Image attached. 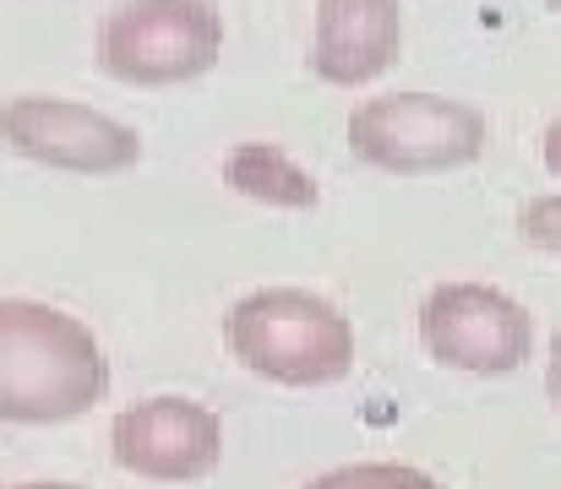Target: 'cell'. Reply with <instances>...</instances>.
Returning <instances> with one entry per match:
<instances>
[{
  "mask_svg": "<svg viewBox=\"0 0 561 489\" xmlns=\"http://www.w3.org/2000/svg\"><path fill=\"white\" fill-rule=\"evenodd\" d=\"M5 489H82V485H49V479H33V485H5Z\"/></svg>",
  "mask_w": 561,
  "mask_h": 489,
  "instance_id": "14",
  "label": "cell"
},
{
  "mask_svg": "<svg viewBox=\"0 0 561 489\" xmlns=\"http://www.w3.org/2000/svg\"><path fill=\"white\" fill-rule=\"evenodd\" d=\"M491 120L447 93H376L350 109L355 159L387 174H447L485 153Z\"/></svg>",
  "mask_w": 561,
  "mask_h": 489,
  "instance_id": "4",
  "label": "cell"
},
{
  "mask_svg": "<svg viewBox=\"0 0 561 489\" xmlns=\"http://www.w3.org/2000/svg\"><path fill=\"white\" fill-rule=\"evenodd\" d=\"M518 234L524 245L546 251V256H561V196H535L518 207Z\"/></svg>",
  "mask_w": 561,
  "mask_h": 489,
  "instance_id": "11",
  "label": "cell"
},
{
  "mask_svg": "<svg viewBox=\"0 0 561 489\" xmlns=\"http://www.w3.org/2000/svg\"><path fill=\"white\" fill-rule=\"evenodd\" d=\"M300 489H442L425 468H409V463H350V468H333L322 479Z\"/></svg>",
  "mask_w": 561,
  "mask_h": 489,
  "instance_id": "10",
  "label": "cell"
},
{
  "mask_svg": "<svg viewBox=\"0 0 561 489\" xmlns=\"http://www.w3.org/2000/svg\"><path fill=\"white\" fill-rule=\"evenodd\" d=\"M540 159L551 168V179H561V115L546 126V137H540Z\"/></svg>",
  "mask_w": 561,
  "mask_h": 489,
  "instance_id": "12",
  "label": "cell"
},
{
  "mask_svg": "<svg viewBox=\"0 0 561 489\" xmlns=\"http://www.w3.org/2000/svg\"><path fill=\"white\" fill-rule=\"evenodd\" d=\"M546 5H551V11H561V0H546Z\"/></svg>",
  "mask_w": 561,
  "mask_h": 489,
  "instance_id": "15",
  "label": "cell"
},
{
  "mask_svg": "<svg viewBox=\"0 0 561 489\" xmlns=\"http://www.w3.org/2000/svg\"><path fill=\"white\" fill-rule=\"evenodd\" d=\"M224 11L213 0H126L99 27V66L126 88H181L218 66Z\"/></svg>",
  "mask_w": 561,
  "mask_h": 489,
  "instance_id": "3",
  "label": "cell"
},
{
  "mask_svg": "<svg viewBox=\"0 0 561 489\" xmlns=\"http://www.w3.org/2000/svg\"><path fill=\"white\" fill-rule=\"evenodd\" d=\"M546 397L561 408V337L551 342V359H546Z\"/></svg>",
  "mask_w": 561,
  "mask_h": 489,
  "instance_id": "13",
  "label": "cell"
},
{
  "mask_svg": "<svg viewBox=\"0 0 561 489\" xmlns=\"http://www.w3.org/2000/svg\"><path fill=\"white\" fill-rule=\"evenodd\" d=\"M110 452L126 474L153 485H196L224 463V424L191 397H148L115 414Z\"/></svg>",
  "mask_w": 561,
  "mask_h": 489,
  "instance_id": "7",
  "label": "cell"
},
{
  "mask_svg": "<svg viewBox=\"0 0 561 489\" xmlns=\"http://www.w3.org/2000/svg\"><path fill=\"white\" fill-rule=\"evenodd\" d=\"M104 392L110 359L93 326L44 300H0V424H66Z\"/></svg>",
  "mask_w": 561,
  "mask_h": 489,
  "instance_id": "1",
  "label": "cell"
},
{
  "mask_svg": "<svg viewBox=\"0 0 561 489\" xmlns=\"http://www.w3.org/2000/svg\"><path fill=\"white\" fill-rule=\"evenodd\" d=\"M224 179L245 201H262V207H278V212H311L322 201L317 174L300 168L278 142H240L224 159Z\"/></svg>",
  "mask_w": 561,
  "mask_h": 489,
  "instance_id": "9",
  "label": "cell"
},
{
  "mask_svg": "<svg viewBox=\"0 0 561 489\" xmlns=\"http://www.w3.org/2000/svg\"><path fill=\"white\" fill-rule=\"evenodd\" d=\"M403 49L398 0H317L311 71L333 88H366Z\"/></svg>",
  "mask_w": 561,
  "mask_h": 489,
  "instance_id": "8",
  "label": "cell"
},
{
  "mask_svg": "<svg viewBox=\"0 0 561 489\" xmlns=\"http://www.w3.org/2000/svg\"><path fill=\"white\" fill-rule=\"evenodd\" d=\"M224 337L229 353L273 386H333L355 370V326L311 289H251L234 300Z\"/></svg>",
  "mask_w": 561,
  "mask_h": 489,
  "instance_id": "2",
  "label": "cell"
},
{
  "mask_svg": "<svg viewBox=\"0 0 561 489\" xmlns=\"http://www.w3.org/2000/svg\"><path fill=\"white\" fill-rule=\"evenodd\" d=\"M420 342L463 375H507L535 348V316L496 283H436L420 300Z\"/></svg>",
  "mask_w": 561,
  "mask_h": 489,
  "instance_id": "5",
  "label": "cell"
},
{
  "mask_svg": "<svg viewBox=\"0 0 561 489\" xmlns=\"http://www.w3.org/2000/svg\"><path fill=\"white\" fill-rule=\"evenodd\" d=\"M0 142L16 159H33L60 174H121L131 163H142V137L93 109V104H71V98H49V93H16L0 104Z\"/></svg>",
  "mask_w": 561,
  "mask_h": 489,
  "instance_id": "6",
  "label": "cell"
}]
</instances>
